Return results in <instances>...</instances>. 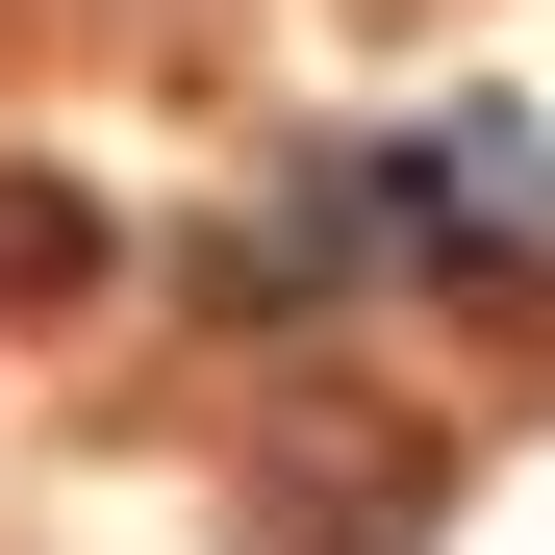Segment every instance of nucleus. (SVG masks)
<instances>
[{
	"label": "nucleus",
	"instance_id": "obj_1",
	"mask_svg": "<svg viewBox=\"0 0 555 555\" xmlns=\"http://www.w3.org/2000/svg\"><path fill=\"white\" fill-rule=\"evenodd\" d=\"M76 278H102V203L76 177H0V304H76Z\"/></svg>",
	"mask_w": 555,
	"mask_h": 555
}]
</instances>
